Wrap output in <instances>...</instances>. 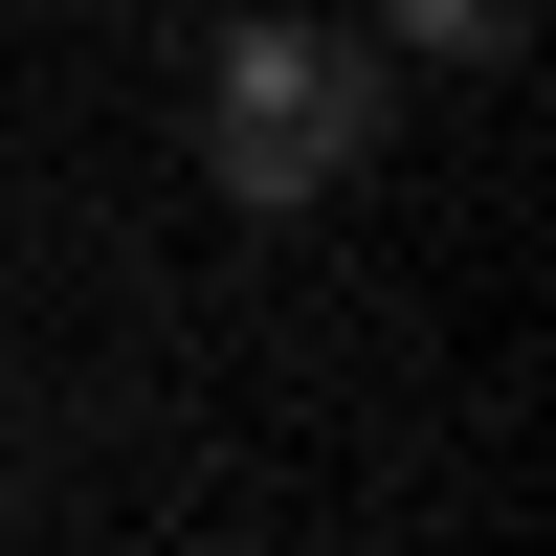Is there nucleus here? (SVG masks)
<instances>
[{
	"instance_id": "f257e3e1",
	"label": "nucleus",
	"mask_w": 556,
	"mask_h": 556,
	"mask_svg": "<svg viewBox=\"0 0 556 556\" xmlns=\"http://www.w3.org/2000/svg\"><path fill=\"white\" fill-rule=\"evenodd\" d=\"M356 156H379V45L223 23V67H201V178H223V201H245V223H312Z\"/></svg>"
},
{
	"instance_id": "f03ea898",
	"label": "nucleus",
	"mask_w": 556,
	"mask_h": 556,
	"mask_svg": "<svg viewBox=\"0 0 556 556\" xmlns=\"http://www.w3.org/2000/svg\"><path fill=\"white\" fill-rule=\"evenodd\" d=\"M379 45H424V67H513L534 0H379Z\"/></svg>"
}]
</instances>
